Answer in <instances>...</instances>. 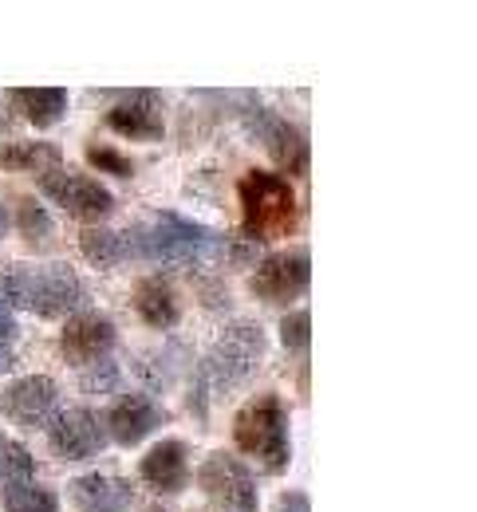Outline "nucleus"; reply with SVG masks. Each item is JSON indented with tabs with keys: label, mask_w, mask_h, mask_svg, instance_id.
Here are the masks:
<instances>
[{
	"label": "nucleus",
	"mask_w": 477,
	"mask_h": 512,
	"mask_svg": "<svg viewBox=\"0 0 477 512\" xmlns=\"http://www.w3.org/2000/svg\"><path fill=\"white\" fill-rule=\"evenodd\" d=\"M32 473H36L32 449L0 438V481H4V485H16V481H32Z\"/></svg>",
	"instance_id": "obj_23"
},
{
	"label": "nucleus",
	"mask_w": 477,
	"mask_h": 512,
	"mask_svg": "<svg viewBox=\"0 0 477 512\" xmlns=\"http://www.w3.org/2000/svg\"><path fill=\"white\" fill-rule=\"evenodd\" d=\"M127 241H131V256H146L166 268H198L225 249L217 229H205L178 213H158L150 225L127 229Z\"/></svg>",
	"instance_id": "obj_2"
},
{
	"label": "nucleus",
	"mask_w": 477,
	"mask_h": 512,
	"mask_svg": "<svg viewBox=\"0 0 477 512\" xmlns=\"http://www.w3.org/2000/svg\"><path fill=\"white\" fill-rule=\"evenodd\" d=\"M16 229H20V241H28V249H48L56 241V221L32 193L16 201Z\"/></svg>",
	"instance_id": "obj_21"
},
{
	"label": "nucleus",
	"mask_w": 477,
	"mask_h": 512,
	"mask_svg": "<svg viewBox=\"0 0 477 512\" xmlns=\"http://www.w3.org/2000/svg\"><path fill=\"white\" fill-rule=\"evenodd\" d=\"M131 304H135L138 320L146 323V327H154V331H170L174 323L182 320L178 292H174V284L166 276H142L135 284Z\"/></svg>",
	"instance_id": "obj_16"
},
{
	"label": "nucleus",
	"mask_w": 477,
	"mask_h": 512,
	"mask_svg": "<svg viewBox=\"0 0 477 512\" xmlns=\"http://www.w3.org/2000/svg\"><path fill=\"white\" fill-rule=\"evenodd\" d=\"M60 410V386L48 375H24L0 390V414L20 430H40Z\"/></svg>",
	"instance_id": "obj_9"
},
{
	"label": "nucleus",
	"mask_w": 477,
	"mask_h": 512,
	"mask_svg": "<svg viewBox=\"0 0 477 512\" xmlns=\"http://www.w3.org/2000/svg\"><path fill=\"white\" fill-rule=\"evenodd\" d=\"M4 512H60V497L36 481L4 485Z\"/></svg>",
	"instance_id": "obj_22"
},
{
	"label": "nucleus",
	"mask_w": 477,
	"mask_h": 512,
	"mask_svg": "<svg viewBox=\"0 0 477 512\" xmlns=\"http://www.w3.org/2000/svg\"><path fill=\"white\" fill-rule=\"evenodd\" d=\"M265 359V327L257 320H233L213 343L209 359L202 363V386L213 394H229L257 375Z\"/></svg>",
	"instance_id": "obj_5"
},
{
	"label": "nucleus",
	"mask_w": 477,
	"mask_h": 512,
	"mask_svg": "<svg viewBox=\"0 0 477 512\" xmlns=\"http://www.w3.org/2000/svg\"><path fill=\"white\" fill-rule=\"evenodd\" d=\"M64 162L60 146L52 142H4L0 146V170H12V174H48Z\"/></svg>",
	"instance_id": "obj_19"
},
{
	"label": "nucleus",
	"mask_w": 477,
	"mask_h": 512,
	"mask_svg": "<svg viewBox=\"0 0 477 512\" xmlns=\"http://www.w3.org/2000/svg\"><path fill=\"white\" fill-rule=\"evenodd\" d=\"M103 123L123 134V138H135V142H158L166 127H162V115L154 111V95H131V103H119L103 115Z\"/></svg>",
	"instance_id": "obj_17"
},
{
	"label": "nucleus",
	"mask_w": 477,
	"mask_h": 512,
	"mask_svg": "<svg viewBox=\"0 0 477 512\" xmlns=\"http://www.w3.org/2000/svg\"><path fill=\"white\" fill-rule=\"evenodd\" d=\"M12 343H16V316H12L8 300L0 296V371H8V363H12Z\"/></svg>",
	"instance_id": "obj_26"
},
{
	"label": "nucleus",
	"mask_w": 477,
	"mask_h": 512,
	"mask_svg": "<svg viewBox=\"0 0 477 512\" xmlns=\"http://www.w3.org/2000/svg\"><path fill=\"white\" fill-rule=\"evenodd\" d=\"M280 512H312V505H308V493H284L280 497Z\"/></svg>",
	"instance_id": "obj_27"
},
{
	"label": "nucleus",
	"mask_w": 477,
	"mask_h": 512,
	"mask_svg": "<svg viewBox=\"0 0 477 512\" xmlns=\"http://www.w3.org/2000/svg\"><path fill=\"white\" fill-rule=\"evenodd\" d=\"M115 339H119V331H115V323L107 320V316L79 312V316H71L64 335H60V355H64V363L87 371V367L103 363L115 351Z\"/></svg>",
	"instance_id": "obj_10"
},
{
	"label": "nucleus",
	"mask_w": 477,
	"mask_h": 512,
	"mask_svg": "<svg viewBox=\"0 0 477 512\" xmlns=\"http://www.w3.org/2000/svg\"><path fill=\"white\" fill-rule=\"evenodd\" d=\"M138 473H142V481L154 489V493H162V497H174V493H186V485H190V446L182 442V438H166V442H158V446L146 449V457L138 461Z\"/></svg>",
	"instance_id": "obj_12"
},
{
	"label": "nucleus",
	"mask_w": 477,
	"mask_h": 512,
	"mask_svg": "<svg viewBox=\"0 0 477 512\" xmlns=\"http://www.w3.org/2000/svg\"><path fill=\"white\" fill-rule=\"evenodd\" d=\"M79 253H83L87 264H95V268H115L123 260H135L131 256V241H127V229L123 233H115V229H87L79 237Z\"/></svg>",
	"instance_id": "obj_20"
},
{
	"label": "nucleus",
	"mask_w": 477,
	"mask_h": 512,
	"mask_svg": "<svg viewBox=\"0 0 477 512\" xmlns=\"http://www.w3.org/2000/svg\"><path fill=\"white\" fill-rule=\"evenodd\" d=\"M0 296L8 308H24L40 320H60L87 304V288L75 276V268L56 264H8L0 276Z\"/></svg>",
	"instance_id": "obj_1"
},
{
	"label": "nucleus",
	"mask_w": 477,
	"mask_h": 512,
	"mask_svg": "<svg viewBox=\"0 0 477 512\" xmlns=\"http://www.w3.org/2000/svg\"><path fill=\"white\" fill-rule=\"evenodd\" d=\"M48 442H52V449H56L64 461L99 457L103 446H107V422H103L95 410L79 406V410H68V414H60V418L52 422Z\"/></svg>",
	"instance_id": "obj_11"
},
{
	"label": "nucleus",
	"mask_w": 477,
	"mask_h": 512,
	"mask_svg": "<svg viewBox=\"0 0 477 512\" xmlns=\"http://www.w3.org/2000/svg\"><path fill=\"white\" fill-rule=\"evenodd\" d=\"M233 446L245 457L261 461L265 473H288L292 465V438H288V410L276 394H257L233 414Z\"/></svg>",
	"instance_id": "obj_3"
},
{
	"label": "nucleus",
	"mask_w": 477,
	"mask_h": 512,
	"mask_svg": "<svg viewBox=\"0 0 477 512\" xmlns=\"http://www.w3.org/2000/svg\"><path fill=\"white\" fill-rule=\"evenodd\" d=\"M253 130L261 134L265 150L276 158V166L292 178H300L308 170V134L292 123H284L276 111H257L253 115Z\"/></svg>",
	"instance_id": "obj_14"
},
{
	"label": "nucleus",
	"mask_w": 477,
	"mask_h": 512,
	"mask_svg": "<svg viewBox=\"0 0 477 512\" xmlns=\"http://www.w3.org/2000/svg\"><path fill=\"white\" fill-rule=\"evenodd\" d=\"M12 103L24 111V119L36 130L56 127L68 115V91L64 87H16Z\"/></svg>",
	"instance_id": "obj_18"
},
{
	"label": "nucleus",
	"mask_w": 477,
	"mask_h": 512,
	"mask_svg": "<svg viewBox=\"0 0 477 512\" xmlns=\"http://www.w3.org/2000/svg\"><path fill=\"white\" fill-rule=\"evenodd\" d=\"M87 162H91L95 170L111 174V178H131V174H135L131 158L119 154V150H111V146H91V150H87Z\"/></svg>",
	"instance_id": "obj_25"
},
{
	"label": "nucleus",
	"mask_w": 477,
	"mask_h": 512,
	"mask_svg": "<svg viewBox=\"0 0 477 512\" xmlns=\"http://www.w3.org/2000/svg\"><path fill=\"white\" fill-rule=\"evenodd\" d=\"M68 501L79 512H127L135 485L119 473H83L68 485Z\"/></svg>",
	"instance_id": "obj_15"
},
{
	"label": "nucleus",
	"mask_w": 477,
	"mask_h": 512,
	"mask_svg": "<svg viewBox=\"0 0 477 512\" xmlns=\"http://www.w3.org/2000/svg\"><path fill=\"white\" fill-rule=\"evenodd\" d=\"M312 284V256L308 249H284V253L265 256L249 280L253 296L265 304H292L308 292Z\"/></svg>",
	"instance_id": "obj_8"
},
{
	"label": "nucleus",
	"mask_w": 477,
	"mask_h": 512,
	"mask_svg": "<svg viewBox=\"0 0 477 512\" xmlns=\"http://www.w3.org/2000/svg\"><path fill=\"white\" fill-rule=\"evenodd\" d=\"M280 343L288 351H308V343H312V316H308V308L304 312H288L280 320Z\"/></svg>",
	"instance_id": "obj_24"
},
{
	"label": "nucleus",
	"mask_w": 477,
	"mask_h": 512,
	"mask_svg": "<svg viewBox=\"0 0 477 512\" xmlns=\"http://www.w3.org/2000/svg\"><path fill=\"white\" fill-rule=\"evenodd\" d=\"M166 422L162 406L146 394H123L111 410H107V438H115V446L135 449L142 446L158 426Z\"/></svg>",
	"instance_id": "obj_13"
},
{
	"label": "nucleus",
	"mask_w": 477,
	"mask_h": 512,
	"mask_svg": "<svg viewBox=\"0 0 477 512\" xmlns=\"http://www.w3.org/2000/svg\"><path fill=\"white\" fill-rule=\"evenodd\" d=\"M198 489L229 512H257V477L229 449H213L198 469Z\"/></svg>",
	"instance_id": "obj_6"
},
{
	"label": "nucleus",
	"mask_w": 477,
	"mask_h": 512,
	"mask_svg": "<svg viewBox=\"0 0 477 512\" xmlns=\"http://www.w3.org/2000/svg\"><path fill=\"white\" fill-rule=\"evenodd\" d=\"M36 186H40L44 197H52L68 217H75V221H103L115 209V197H111V190L103 182L83 178V174H71L64 166L40 174Z\"/></svg>",
	"instance_id": "obj_7"
},
{
	"label": "nucleus",
	"mask_w": 477,
	"mask_h": 512,
	"mask_svg": "<svg viewBox=\"0 0 477 512\" xmlns=\"http://www.w3.org/2000/svg\"><path fill=\"white\" fill-rule=\"evenodd\" d=\"M237 197L245 213V233L253 241H273V237L296 233L300 209H296V193L288 186V178H276L269 170H249L237 182Z\"/></svg>",
	"instance_id": "obj_4"
},
{
	"label": "nucleus",
	"mask_w": 477,
	"mask_h": 512,
	"mask_svg": "<svg viewBox=\"0 0 477 512\" xmlns=\"http://www.w3.org/2000/svg\"><path fill=\"white\" fill-rule=\"evenodd\" d=\"M154 512H166V509H154Z\"/></svg>",
	"instance_id": "obj_29"
},
{
	"label": "nucleus",
	"mask_w": 477,
	"mask_h": 512,
	"mask_svg": "<svg viewBox=\"0 0 477 512\" xmlns=\"http://www.w3.org/2000/svg\"><path fill=\"white\" fill-rule=\"evenodd\" d=\"M4 233H8V213L0 209V237H4Z\"/></svg>",
	"instance_id": "obj_28"
}]
</instances>
